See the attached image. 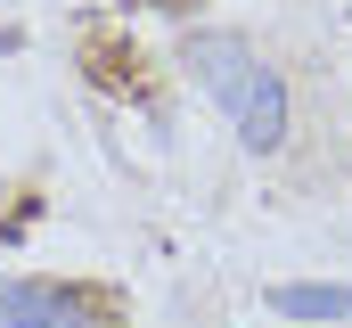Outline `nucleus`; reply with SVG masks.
Masks as SVG:
<instances>
[{"mask_svg": "<svg viewBox=\"0 0 352 328\" xmlns=\"http://www.w3.org/2000/svg\"><path fill=\"white\" fill-rule=\"evenodd\" d=\"M188 74L205 82V99L238 123L246 148H278V140H287V82L270 74L246 41H230V33H197V41H188Z\"/></svg>", "mask_w": 352, "mask_h": 328, "instance_id": "nucleus-1", "label": "nucleus"}, {"mask_svg": "<svg viewBox=\"0 0 352 328\" xmlns=\"http://www.w3.org/2000/svg\"><path fill=\"white\" fill-rule=\"evenodd\" d=\"M0 328H107V312L58 279H0Z\"/></svg>", "mask_w": 352, "mask_h": 328, "instance_id": "nucleus-2", "label": "nucleus"}, {"mask_svg": "<svg viewBox=\"0 0 352 328\" xmlns=\"http://www.w3.org/2000/svg\"><path fill=\"white\" fill-rule=\"evenodd\" d=\"M270 312H287V320H352V287H270Z\"/></svg>", "mask_w": 352, "mask_h": 328, "instance_id": "nucleus-3", "label": "nucleus"}]
</instances>
